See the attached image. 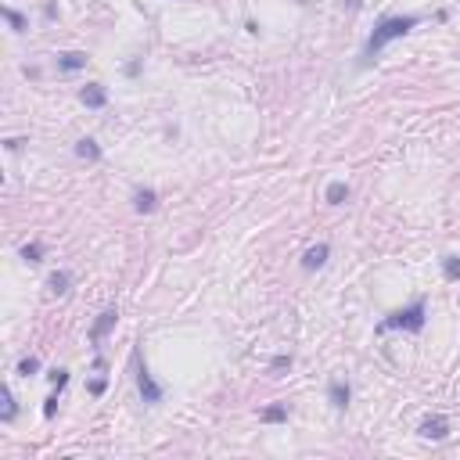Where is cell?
I'll list each match as a JSON object with an SVG mask.
<instances>
[{
  "label": "cell",
  "instance_id": "1",
  "mask_svg": "<svg viewBox=\"0 0 460 460\" xmlns=\"http://www.w3.org/2000/svg\"><path fill=\"white\" fill-rule=\"evenodd\" d=\"M417 22L421 18L417 15H388V18H381L378 26H374V33L367 36V47H363V65H370L374 58H378L392 40H403L410 29H417Z\"/></svg>",
  "mask_w": 460,
  "mask_h": 460
},
{
  "label": "cell",
  "instance_id": "2",
  "mask_svg": "<svg viewBox=\"0 0 460 460\" xmlns=\"http://www.w3.org/2000/svg\"><path fill=\"white\" fill-rule=\"evenodd\" d=\"M425 320H428L425 299H413L410 306L388 313V317L378 324V334H385V331H410V334H417V331H425Z\"/></svg>",
  "mask_w": 460,
  "mask_h": 460
},
{
  "label": "cell",
  "instance_id": "3",
  "mask_svg": "<svg viewBox=\"0 0 460 460\" xmlns=\"http://www.w3.org/2000/svg\"><path fill=\"white\" fill-rule=\"evenodd\" d=\"M133 363H137V388H140V400L144 403H162V395H165V388L151 378V370H148V363H144L140 360V352H137V356H133Z\"/></svg>",
  "mask_w": 460,
  "mask_h": 460
},
{
  "label": "cell",
  "instance_id": "4",
  "mask_svg": "<svg viewBox=\"0 0 460 460\" xmlns=\"http://www.w3.org/2000/svg\"><path fill=\"white\" fill-rule=\"evenodd\" d=\"M417 435H421V438H428V443H443V438L450 435V417H443V413L425 417V421H421V428H417Z\"/></svg>",
  "mask_w": 460,
  "mask_h": 460
},
{
  "label": "cell",
  "instance_id": "5",
  "mask_svg": "<svg viewBox=\"0 0 460 460\" xmlns=\"http://www.w3.org/2000/svg\"><path fill=\"white\" fill-rule=\"evenodd\" d=\"M115 324H119V309H115V306H108V309H104L101 317H97V324L90 327V342H94V345H101V342L115 331Z\"/></svg>",
  "mask_w": 460,
  "mask_h": 460
},
{
  "label": "cell",
  "instance_id": "6",
  "mask_svg": "<svg viewBox=\"0 0 460 460\" xmlns=\"http://www.w3.org/2000/svg\"><path fill=\"white\" fill-rule=\"evenodd\" d=\"M79 101L87 104V108L97 112V108H104V104H108V90H104L101 83H87V87L79 90Z\"/></svg>",
  "mask_w": 460,
  "mask_h": 460
},
{
  "label": "cell",
  "instance_id": "7",
  "mask_svg": "<svg viewBox=\"0 0 460 460\" xmlns=\"http://www.w3.org/2000/svg\"><path fill=\"white\" fill-rule=\"evenodd\" d=\"M327 400H331V406H334V410H345V406H349V400H352V388H349V381L334 378V381L327 385Z\"/></svg>",
  "mask_w": 460,
  "mask_h": 460
},
{
  "label": "cell",
  "instance_id": "8",
  "mask_svg": "<svg viewBox=\"0 0 460 460\" xmlns=\"http://www.w3.org/2000/svg\"><path fill=\"white\" fill-rule=\"evenodd\" d=\"M133 208H137L140 216L155 213V208H158V195H155V187H137V191H133Z\"/></svg>",
  "mask_w": 460,
  "mask_h": 460
},
{
  "label": "cell",
  "instance_id": "9",
  "mask_svg": "<svg viewBox=\"0 0 460 460\" xmlns=\"http://www.w3.org/2000/svg\"><path fill=\"white\" fill-rule=\"evenodd\" d=\"M327 256H331V245H313V248H306V256H302V270H309V274H313V270H320L324 263H327Z\"/></svg>",
  "mask_w": 460,
  "mask_h": 460
},
{
  "label": "cell",
  "instance_id": "10",
  "mask_svg": "<svg viewBox=\"0 0 460 460\" xmlns=\"http://www.w3.org/2000/svg\"><path fill=\"white\" fill-rule=\"evenodd\" d=\"M87 54L83 51H65V54H58V69L61 72H79V69H87Z\"/></svg>",
  "mask_w": 460,
  "mask_h": 460
},
{
  "label": "cell",
  "instance_id": "11",
  "mask_svg": "<svg viewBox=\"0 0 460 460\" xmlns=\"http://www.w3.org/2000/svg\"><path fill=\"white\" fill-rule=\"evenodd\" d=\"M47 288H51V295H69V288H72V274L69 270H54V274L47 277Z\"/></svg>",
  "mask_w": 460,
  "mask_h": 460
},
{
  "label": "cell",
  "instance_id": "12",
  "mask_svg": "<svg viewBox=\"0 0 460 460\" xmlns=\"http://www.w3.org/2000/svg\"><path fill=\"white\" fill-rule=\"evenodd\" d=\"M76 155L83 162H101V144L94 137H83V140H76Z\"/></svg>",
  "mask_w": 460,
  "mask_h": 460
},
{
  "label": "cell",
  "instance_id": "13",
  "mask_svg": "<svg viewBox=\"0 0 460 460\" xmlns=\"http://www.w3.org/2000/svg\"><path fill=\"white\" fill-rule=\"evenodd\" d=\"M345 198H349V183H342V180L327 183V191H324V202H327V205H342Z\"/></svg>",
  "mask_w": 460,
  "mask_h": 460
},
{
  "label": "cell",
  "instance_id": "14",
  "mask_svg": "<svg viewBox=\"0 0 460 460\" xmlns=\"http://www.w3.org/2000/svg\"><path fill=\"white\" fill-rule=\"evenodd\" d=\"M0 403H4V406H0V421H15L18 403H15V392H11V388H4V392H0Z\"/></svg>",
  "mask_w": 460,
  "mask_h": 460
},
{
  "label": "cell",
  "instance_id": "15",
  "mask_svg": "<svg viewBox=\"0 0 460 460\" xmlns=\"http://www.w3.org/2000/svg\"><path fill=\"white\" fill-rule=\"evenodd\" d=\"M4 18H8V26H11L15 33H26V29H29V18H26L22 11H15V8H4Z\"/></svg>",
  "mask_w": 460,
  "mask_h": 460
},
{
  "label": "cell",
  "instance_id": "16",
  "mask_svg": "<svg viewBox=\"0 0 460 460\" xmlns=\"http://www.w3.org/2000/svg\"><path fill=\"white\" fill-rule=\"evenodd\" d=\"M40 374V360L36 356H22L18 360V378H36Z\"/></svg>",
  "mask_w": 460,
  "mask_h": 460
},
{
  "label": "cell",
  "instance_id": "17",
  "mask_svg": "<svg viewBox=\"0 0 460 460\" xmlns=\"http://www.w3.org/2000/svg\"><path fill=\"white\" fill-rule=\"evenodd\" d=\"M443 277L460 281V256H443Z\"/></svg>",
  "mask_w": 460,
  "mask_h": 460
},
{
  "label": "cell",
  "instance_id": "18",
  "mask_svg": "<svg viewBox=\"0 0 460 460\" xmlns=\"http://www.w3.org/2000/svg\"><path fill=\"white\" fill-rule=\"evenodd\" d=\"M263 421H266V425H281V421H288V406H266V410H263Z\"/></svg>",
  "mask_w": 460,
  "mask_h": 460
},
{
  "label": "cell",
  "instance_id": "19",
  "mask_svg": "<svg viewBox=\"0 0 460 460\" xmlns=\"http://www.w3.org/2000/svg\"><path fill=\"white\" fill-rule=\"evenodd\" d=\"M22 259H26V263H40V259H44V245H40V241L22 245Z\"/></svg>",
  "mask_w": 460,
  "mask_h": 460
},
{
  "label": "cell",
  "instance_id": "20",
  "mask_svg": "<svg viewBox=\"0 0 460 460\" xmlns=\"http://www.w3.org/2000/svg\"><path fill=\"white\" fill-rule=\"evenodd\" d=\"M51 381H54V392H61V388L69 385V370H61V367H58V370H51Z\"/></svg>",
  "mask_w": 460,
  "mask_h": 460
},
{
  "label": "cell",
  "instance_id": "21",
  "mask_svg": "<svg viewBox=\"0 0 460 460\" xmlns=\"http://www.w3.org/2000/svg\"><path fill=\"white\" fill-rule=\"evenodd\" d=\"M270 370H291V356H274L270 360Z\"/></svg>",
  "mask_w": 460,
  "mask_h": 460
},
{
  "label": "cell",
  "instance_id": "22",
  "mask_svg": "<svg viewBox=\"0 0 460 460\" xmlns=\"http://www.w3.org/2000/svg\"><path fill=\"white\" fill-rule=\"evenodd\" d=\"M104 388H108V378H94L90 381V395H104Z\"/></svg>",
  "mask_w": 460,
  "mask_h": 460
},
{
  "label": "cell",
  "instance_id": "23",
  "mask_svg": "<svg viewBox=\"0 0 460 460\" xmlns=\"http://www.w3.org/2000/svg\"><path fill=\"white\" fill-rule=\"evenodd\" d=\"M54 410H58V392H51V395H47V403H44V417H54Z\"/></svg>",
  "mask_w": 460,
  "mask_h": 460
}]
</instances>
